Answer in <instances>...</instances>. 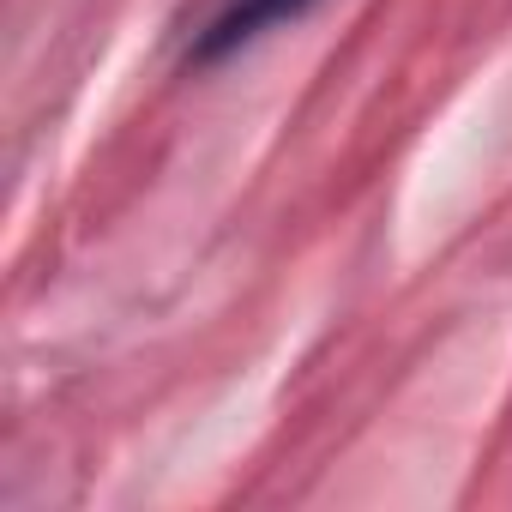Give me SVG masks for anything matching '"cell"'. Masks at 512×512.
Listing matches in <instances>:
<instances>
[{
	"label": "cell",
	"instance_id": "cell-1",
	"mask_svg": "<svg viewBox=\"0 0 512 512\" xmlns=\"http://www.w3.org/2000/svg\"><path fill=\"white\" fill-rule=\"evenodd\" d=\"M308 7H314V0H229V7L217 13V25L199 37V61H217V55L253 43L260 31H272V25H284V19H296Z\"/></svg>",
	"mask_w": 512,
	"mask_h": 512
}]
</instances>
